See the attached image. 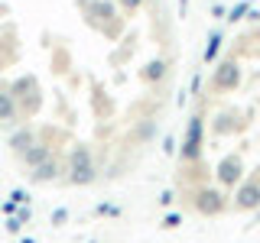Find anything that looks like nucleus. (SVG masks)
<instances>
[{
    "label": "nucleus",
    "mask_w": 260,
    "mask_h": 243,
    "mask_svg": "<svg viewBox=\"0 0 260 243\" xmlns=\"http://www.w3.org/2000/svg\"><path fill=\"white\" fill-rule=\"evenodd\" d=\"M202 149H205V117L195 113L182 133V146H179V159L182 162H199Z\"/></svg>",
    "instance_id": "obj_1"
},
{
    "label": "nucleus",
    "mask_w": 260,
    "mask_h": 243,
    "mask_svg": "<svg viewBox=\"0 0 260 243\" xmlns=\"http://www.w3.org/2000/svg\"><path fill=\"white\" fill-rule=\"evenodd\" d=\"M224 208H228V198L218 188H199L195 191V211H199V214L215 217V214H221Z\"/></svg>",
    "instance_id": "obj_2"
},
{
    "label": "nucleus",
    "mask_w": 260,
    "mask_h": 243,
    "mask_svg": "<svg viewBox=\"0 0 260 243\" xmlns=\"http://www.w3.org/2000/svg\"><path fill=\"white\" fill-rule=\"evenodd\" d=\"M241 85V65L238 62H221L215 68V75H211V88L215 91H234V88Z\"/></svg>",
    "instance_id": "obj_3"
},
{
    "label": "nucleus",
    "mask_w": 260,
    "mask_h": 243,
    "mask_svg": "<svg viewBox=\"0 0 260 243\" xmlns=\"http://www.w3.org/2000/svg\"><path fill=\"white\" fill-rule=\"evenodd\" d=\"M260 208V182H244L234 191V211H254Z\"/></svg>",
    "instance_id": "obj_4"
},
{
    "label": "nucleus",
    "mask_w": 260,
    "mask_h": 243,
    "mask_svg": "<svg viewBox=\"0 0 260 243\" xmlns=\"http://www.w3.org/2000/svg\"><path fill=\"white\" fill-rule=\"evenodd\" d=\"M241 159L238 156H228L221 166H218V178H221L224 185H234V182H241Z\"/></svg>",
    "instance_id": "obj_5"
},
{
    "label": "nucleus",
    "mask_w": 260,
    "mask_h": 243,
    "mask_svg": "<svg viewBox=\"0 0 260 243\" xmlns=\"http://www.w3.org/2000/svg\"><path fill=\"white\" fill-rule=\"evenodd\" d=\"M218 49H221V32H211L208 43H205V52H202V59H205V65H211L218 59Z\"/></svg>",
    "instance_id": "obj_6"
},
{
    "label": "nucleus",
    "mask_w": 260,
    "mask_h": 243,
    "mask_svg": "<svg viewBox=\"0 0 260 243\" xmlns=\"http://www.w3.org/2000/svg\"><path fill=\"white\" fill-rule=\"evenodd\" d=\"M143 78H150V81H159V78H166V62H162V59L150 62V65H146V71H143Z\"/></svg>",
    "instance_id": "obj_7"
},
{
    "label": "nucleus",
    "mask_w": 260,
    "mask_h": 243,
    "mask_svg": "<svg viewBox=\"0 0 260 243\" xmlns=\"http://www.w3.org/2000/svg\"><path fill=\"white\" fill-rule=\"evenodd\" d=\"M244 13H250V4H247V0H244V4H238V7H234V10L228 13V20H231V23H238V20H244Z\"/></svg>",
    "instance_id": "obj_8"
},
{
    "label": "nucleus",
    "mask_w": 260,
    "mask_h": 243,
    "mask_svg": "<svg viewBox=\"0 0 260 243\" xmlns=\"http://www.w3.org/2000/svg\"><path fill=\"white\" fill-rule=\"evenodd\" d=\"M120 4H124L127 10H137V7H140V0H120Z\"/></svg>",
    "instance_id": "obj_9"
}]
</instances>
